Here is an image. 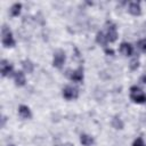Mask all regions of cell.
Returning <instances> with one entry per match:
<instances>
[{"label":"cell","instance_id":"cell-15","mask_svg":"<svg viewBox=\"0 0 146 146\" xmlns=\"http://www.w3.org/2000/svg\"><path fill=\"white\" fill-rule=\"evenodd\" d=\"M21 9H22V5L21 3H14L10 8V14L11 16H18L19 13H21Z\"/></svg>","mask_w":146,"mask_h":146},{"label":"cell","instance_id":"cell-2","mask_svg":"<svg viewBox=\"0 0 146 146\" xmlns=\"http://www.w3.org/2000/svg\"><path fill=\"white\" fill-rule=\"evenodd\" d=\"M130 98L133 103H137V104L146 103V94H144L143 90L137 86H132L130 88Z\"/></svg>","mask_w":146,"mask_h":146},{"label":"cell","instance_id":"cell-18","mask_svg":"<svg viewBox=\"0 0 146 146\" xmlns=\"http://www.w3.org/2000/svg\"><path fill=\"white\" fill-rule=\"evenodd\" d=\"M138 66H139V62H138V59L137 58H135V59H132L131 62H130V68L131 70H137L138 68Z\"/></svg>","mask_w":146,"mask_h":146},{"label":"cell","instance_id":"cell-20","mask_svg":"<svg viewBox=\"0 0 146 146\" xmlns=\"http://www.w3.org/2000/svg\"><path fill=\"white\" fill-rule=\"evenodd\" d=\"M105 52H106L107 55H111V56L114 55V51H113L112 49H108V48H105Z\"/></svg>","mask_w":146,"mask_h":146},{"label":"cell","instance_id":"cell-10","mask_svg":"<svg viewBox=\"0 0 146 146\" xmlns=\"http://www.w3.org/2000/svg\"><path fill=\"white\" fill-rule=\"evenodd\" d=\"M14 79H15V83L17 87H23L25 84V75L22 71H17L14 74Z\"/></svg>","mask_w":146,"mask_h":146},{"label":"cell","instance_id":"cell-8","mask_svg":"<svg viewBox=\"0 0 146 146\" xmlns=\"http://www.w3.org/2000/svg\"><path fill=\"white\" fill-rule=\"evenodd\" d=\"M128 11H129L131 15H133V16H138V15H140V13H141V8H140L139 2H136V1L130 2V3H129Z\"/></svg>","mask_w":146,"mask_h":146},{"label":"cell","instance_id":"cell-14","mask_svg":"<svg viewBox=\"0 0 146 146\" xmlns=\"http://www.w3.org/2000/svg\"><path fill=\"white\" fill-rule=\"evenodd\" d=\"M96 41H97V43H99V44H102V46H106V43H107L106 35H105L102 31L98 32L97 35H96Z\"/></svg>","mask_w":146,"mask_h":146},{"label":"cell","instance_id":"cell-9","mask_svg":"<svg viewBox=\"0 0 146 146\" xmlns=\"http://www.w3.org/2000/svg\"><path fill=\"white\" fill-rule=\"evenodd\" d=\"M120 51H121V54L124 55V56H131L132 52H133V48H132V46H131L130 43H128V42H122V43L120 44Z\"/></svg>","mask_w":146,"mask_h":146},{"label":"cell","instance_id":"cell-3","mask_svg":"<svg viewBox=\"0 0 146 146\" xmlns=\"http://www.w3.org/2000/svg\"><path fill=\"white\" fill-rule=\"evenodd\" d=\"M65 59H66V56H65V52L62 50V49H58L54 52V59H52V65L57 68H62V66L64 65L65 63Z\"/></svg>","mask_w":146,"mask_h":146},{"label":"cell","instance_id":"cell-13","mask_svg":"<svg viewBox=\"0 0 146 146\" xmlns=\"http://www.w3.org/2000/svg\"><path fill=\"white\" fill-rule=\"evenodd\" d=\"M22 66H23V68H24L25 72H27V73H32V72H33L34 65H33V63H32L31 60L24 59V60L22 62Z\"/></svg>","mask_w":146,"mask_h":146},{"label":"cell","instance_id":"cell-21","mask_svg":"<svg viewBox=\"0 0 146 146\" xmlns=\"http://www.w3.org/2000/svg\"><path fill=\"white\" fill-rule=\"evenodd\" d=\"M140 81H141L144 84H146V74H145V75H143V76L140 78Z\"/></svg>","mask_w":146,"mask_h":146},{"label":"cell","instance_id":"cell-6","mask_svg":"<svg viewBox=\"0 0 146 146\" xmlns=\"http://www.w3.org/2000/svg\"><path fill=\"white\" fill-rule=\"evenodd\" d=\"M67 76L72 80V81H74V82H81L82 80H83V68L80 66L78 70H75V71H73V72H71V71H67Z\"/></svg>","mask_w":146,"mask_h":146},{"label":"cell","instance_id":"cell-1","mask_svg":"<svg viewBox=\"0 0 146 146\" xmlns=\"http://www.w3.org/2000/svg\"><path fill=\"white\" fill-rule=\"evenodd\" d=\"M1 42L3 44V47L6 48H9V47H14L15 46V40H14V36H13V33L11 31L9 30L8 26L3 25L2 29H1Z\"/></svg>","mask_w":146,"mask_h":146},{"label":"cell","instance_id":"cell-22","mask_svg":"<svg viewBox=\"0 0 146 146\" xmlns=\"http://www.w3.org/2000/svg\"><path fill=\"white\" fill-rule=\"evenodd\" d=\"M63 146H73L71 143H67V144H65V145H63Z\"/></svg>","mask_w":146,"mask_h":146},{"label":"cell","instance_id":"cell-16","mask_svg":"<svg viewBox=\"0 0 146 146\" xmlns=\"http://www.w3.org/2000/svg\"><path fill=\"white\" fill-rule=\"evenodd\" d=\"M112 125H113L115 129H122V128H123V122L121 121L120 117L115 116V117L112 120Z\"/></svg>","mask_w":146,"mask_h":146},{"label":"cell","instance_id":"cell-7","mask_svg":"<svg viewBox=\"0 0 146 146\" xmlns=\"http://www.w3.org/2000/svg\"><path fill=\"white\" fill-rule=\"evenodd\" d=\"M0 70H1L2 76H8L13 72V65L9 62H7L6 59H2L0 63Z\"/></svg>","mask_w":146,"mask_h":146},{"label":"cell","instance_id":"cell-17","mask_svg":"<svg viewBox=\"0 0 146 146\" xmlns=\"http://www.w3.org/2000/svg\"><path fill=\"white\" fill-rule=\"evenodd\" d=\"M137 46H138V48H139L141 51L146 52V39H141V40H139L138 43H137Z\"/></svg>","mask_w":146,"mask_h":146},{"label":"cell","instance_id":"cell-12","mask_svg":"<svg viewBox=\"0 0 146 146\" xmlns=\"http://www.w3.org/2000/svg\"><path fill=\"white\" fill-rule=\"evenodd\" d=\"M80 143L83 145V146H91L94 144V138L88 136V135H81L80 136Z\"/></svg>","mask_w":146,"mask_h":146},{"label":"cell","instance_id":"cell-11","mask_svg":"<svg viewBox=\"0 0 146 146\" xmlns=\"http://www.w3.org/2000/svg\"><path fill=\"white\" fill-rule=\"evenodd\" d=\"M18 113H19V116L23 117V119H30V117L32 116L30 108H29L27 106H25V105H21V106H19Z\"/></svg>","mask_w":146,"mask_h":146},{"label":"cell","instance_id":"cell-4","mask_svg":"<svg viewBox=\"0 0 146 146\" xmlns=\"http://www.w3.org/2000/svg\"><path fill=\"white\" fill-rule=\"evenodd\" d=\"M78 96H79V90L75 87L67 86L63 89V97L65 99H68V100L75 99V98H78Z\"/></svg>","mask_w":146,"mask_h":146},{"label":"cell","instance_id":"cell-5","mask_svg":"<svg viewBox=\"0 0 146 146\" xmlns=\"http://www.w3.org/2000/svg\"><path fill=\"white\" fill-rule=\"evenodd\" d=\"M106 39L110 42H114L117 39V31L116 26L113 23H107V29H106Z\"/></svg>","mask_w":146,"mask_h":146},{"label":"cell","instance_id":"cell-19","mask_svg":"<svg viewBox=\"0 0 146 146\" xmlns=\"http://www.w3.org/2000/svg\"><path fill=\"white\" fill-rule=\"evenodd\" d=\"M132 146H145V144H144V140L139 137V138H137V139L133 141Z\"/></svg>","mask_w":146,"mask_h":146}]
</instances>
